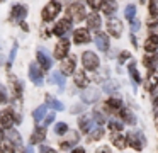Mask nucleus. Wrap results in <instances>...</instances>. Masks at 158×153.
<instances>
[{
	"mask_svg": "<svg viewBox=\"0 0 158 153\" xmlns=\"http://www.w3.org/2000/svg\"><path fill=\"white\" fill-rule=\"evenodd\" d=\"M0 122H2L4 128H10V126L15 122V116L12 114L10 111H5L4 114H2V117H0Z\"/></svg>",
	"mask_w": 158,
	"mask_h": 153,
	"instance_id": "nucleus-18",
	"label": "nucleus"
},
{
	"mask_svg": "<svg viewBox=\"0 0 158 153\" xmlns=\"http://www.w3.org/2000/svg\"><path fill=\"white\" fill-rule=\"evenodd\" d=\"M131 29H133V31H138V29H139V20H134V19H133V22H131Z\"/></svg>",
	"mask_w": 158,
	"mask_h": 153,
	"instance_id": "nucleus-44",
	"label": "nucleus"
},
{
	"mask_svg": "<svg viewBox=\"0 0 158 153\" xmlns=\"http://www.w3.org/2000/svg\"><path fill=\"white\" fill-rule=\"evenodd\" d=\"M129 58V53H123V56H121V60H127Z\"/></svg>",
	"mask_w": 158,
	"mask_h": 153,
	"instance_id": "nucleus-50",
	"label": "nucleus"
},
{
	"mask_svg": "<svg viewBox=\"0 0 158 153\" xmlns=\"http://www.w3.org/2000/svg\"><path fill=\"white\" fill-rule=\"evenodd\" d=\"M109 129L112 133H121V131H123V124H121V122H117V121H110L109 122Z\"/></svg>",
	"mask_w": 158,
	"mask_h": 153,
	"instance_id": "nucleus-35",
	"label": "nucleus"
},
{
	"mask_svg": "<svg viewBox=\"0 0 158 153\" xmlns=\"http://www.w3.org/2000/svg\"><path fill=\"white\" fill-rule=\"evenodd\" d=\"M95 44L100 51H107L109 49V36L104 32H97L95 34Z\"/></svg>",
	"mask_w": 158,
	"mask_h": 153,
	"instance_id": "nucleus-11",
	"label": "nucleus"
},
{
	"mask_svg": "<svg viewBox=\"0 0 158 153\" xmlns=\"http://www.w3.org/2000/svg\"><path fill=\"white\" fill-rule=\"evenodd\" d=\"M72 153H85V150H83V148H75Z\"/></svg>",
	"mask_w": 158,
	"mask_h": 153,
	"instance_id": "nucleus-49",
	"label": "nucleus"
},
{
	"mask_svg": "<svg viewBox=\"0 0 158 153\" xmlns=\"http://www.w3.org/2000/svg\"><path fill=\"white\" fill-rule=\"evenodd\" d=\"M68 15L72 17L73 20H82V19H85V15H87L85 7H83L82 3H72V5L68 7Z\"/></svg>",
	"mask_w": 158,
	"mask_h": 153,
	"instance_id": "nucleus-4",
	"label": "nucleus"
},
{
	"mask_svg": "<svg viewBox=\"0 0 158 153\" xmlns=\"http://www.w3.org/2000/svg\"><path fill=\"white\" fill-rule=\"evenodd\" d=\"M99 99V90H83L82 92V100L90 104V102L97 100Z\"/></svg>",
	"mask_w": 158,
	"mask_h": 153,
	"instance_id": "nucleus-19",
	"label": "nucleus"
},
{
	"mask_svg": "<svg viewBox=\"0 0 158 153\" xmlns=\"http://www.w3.org/2000/svg\"><path fill=\"white\" fill-rule=\"evenodd\" d=\"M75 56H68L63 60L61 63V73H66V75H72L75 71Z\"/></svg>",
	"mask_w": 158,
	"mask_h": 153,
	"instance_id": "nucleus-12",
	"label": "nucleus"
},
{
	"mask_svg": "<svg viewBox=\"0 0 158 153\" xmlns=\"http://www.w3.org/2000/svg\"><path fill=\"white\" fill-rule=\"evenodd\" d=\"M89 2V5L92 7V9H100V5H102V0H87Z\"/></svg>",
	"mask_w": 158,
	"mask_h": 153,
	"instance_id": "nucleus-40",
	"label": "nucleus"
},
{
	"mask_svg": "<svg viewBox=\"0 0 158 153\" xmlns=\"http://www.w3.org/2000/svg\"><path fill=\"white\" fill-rule=\"evenodd\" d=\"M110 141H112V145L116 146V148H119V150H123V148H126V138H124L121 133H112L110 134Z\"/></svg>",
	"mask_w": 158,
	"mask_h": 153,
	"instance_id": "nucleus-14",
	"label": "nucleus"
},
{
	"mask_svg": "<svg viewBox=\"0 0 158 153\" xmlns=\"http://www.w3.org/2000/svg\"><path fill=\"white\" fill-rule=\"evenodd\" d=\"M126 145H129L136 151H141L144 148V145H146V139H144L141 131H129L127 133V138H126Z\"/></svg>",
	"mask_w": 158,
	"mask_h": 153,
	"instance_id": "nucleus-1",
	"label": "nucleus"
},
{
	"mask_svg": "<svg viewBox=\"0 0 158 153\" xmlns=\"http://www.w3.org/2000/svg\"><path fill=\"white\" fill-rule=\"evenodd\" d=\"M107 32L114 37H121V34H123V22L119 19H109L107 20Z\"/></svg>",
	"mask_w": 158,
	"mask_h": 153,
	"instance_id": "nucleus-5",
	"label": "nucleus"
},
{
	"mask_svg": "<svg viewBox=\"0 0 158 153\" xmlns=\"http://www.w3.org/2000/svg\"><path fill=\"white\" fill-rule=\"evenodd\" d=\"M60 10H61V5H60V2H56V0H53V2H49L48 5L43 9V20L44 22H48V20H53L56 15L60 14Z\"/></svg>",
	"mask_w": 158,
	"mask_h": 153,
	"instance_id": "nucleus-2",
	"label": "nucleus"
},
{
	"mask_svg": "<svg viewBox=\"0 0 158 153\" xmlns=\"http://www.w3.org/2000/svg\"><path fill=\"white\" fill-rule=\"evenodd\" d=\"M75 83L78 85V87H87V83H89V78L85 77V73L83 71H77L75 73Z\"/></svg>",
	"mask_w": 158,
	"mask_h": 153,
	"instance_id": "nucleus-27",
	"label": "nucleus"
},
{
	"mask_svg": "<svg viewBox=\"0 0 158 153\" xmlns=\"http://www.w3.org/2000/svg\"><path fill=\"white\" fill-rule=\"evenodd\" d=\"M70 29H72V22H70L68 19H61V20H60V22L55 26L53 32H55L56 36H63V34H66Z\"/></svg>",
	"mask_w": 158,
	"mask_h": 153,
	"instance_id": "nucleus-9",
	"label": "nucleus"
},
{
	"mask_svg": "<svg viewBox=\"0 0 158 153\" xmlns=\"http://www.w3.org/2000/svg\"><path fill=\"white\" fill-rule=\"evenodd\" d=\"M53 121H55V114H49L48 117H46V126H48V124H51Z\"/></svg>",
	"mask_w": 158,
	"mask_h": 153,
	"instance_id": "nucleus-46",
	"label": "nucleus"
},
{
	"mask_svg": "<svg viewBox=\"0 0 158 153\" xmlns=\"http://www.w3.org/2000/svg\"><path fill=\"white\" fill-rule=\"evenodd\" d=\"M150 14L151 17H158V0H150Z\"/></svg>",
	"mask_w": 158,
	"mask_h": 153,
	"instance_id": "nucleus-32",
	"label": "nucleus"
},
{
	"mask_svg": "<svg viewBox=\"0 0 158 153\" xmlns=\"http://www.w3.org/2000/svg\"><path fill=\"white\" fill-rule=\"evenodd\" d=\"M7 100V94H5V88H0V102Z\"/></svg>",
	"mask_w": 158,
	"mask_h": 153,
	"instance_id": "nucleus-43",
	"label": "nucleus"
},
{
	"mask_svg": "<svg viewBox=\"0 0 158 153\" xmlns=\"http://www.w3.org/2000/svg\"><path fill=\"white\" fill-rule=\"evenodd\" d=\"M38 61L41 63V66L44 68V70H49V68H51V60H49V56L44 51H38Z\"/></svg>",
	"mask_w": 158,
	"mask_h": 153,
	"instance_id": "nucleus-22",
	"label": "nucleus"
},
{
	"mask_svg": "<svg viewBox=\"0 0 158 153\" xmlns=\"http://www.w3.org/2000/svg\"><path fill=\"white\" fill-rule=\"evenodd\" d=\"M121 104H123V102H121L119 99H109V100L106 102V107L109 109V111H117V112H119L121 109H123V105H121Z\"/></svg>",
	"mask_w": 158,
	"mask_h": 153,
	"instance_id": "nucleus-26",
	"label": "nucleus"
},
{
	"mask_svg": "<svg viewBox=\"0 0 158 153\" xmlns=\"http://www.w3.org/2000/svg\"><path fill=\"white\" fill-rule=\"evenodd\" d=\"M139 2H141V3H144V2H146V0H139Z\"/></svg>",
	"mask_w": 158,
	"mask_h": 153,
	"instance_id": "nucleus-51",
	"label": "nucleus"
},
{
	"mask_svg": "<svg viewBox=\"0 0 158 153\" xmlns=\"http://www.w3.org/2000/svg\"><path fill=\"white\" fill-rule=\"evenodd\" d=\"M0 139H4V126L0 122Z\"/></svg>",
	"mask_w": 158,
	"mask_h": 153,
	"instance_id": "nucleus-48",
	"label": "nucleus"
},
{
	"mask_svg": "<svg viewBox=\"0 0 158 153\" xmlns=\"http://www.w3.org/2000/svg\"><path fill=\"white\" fill-rule=\"evenodd\" d=\"M82 63L83 66H85V70H97V66H99V56H97L95 53H92V51H85V53L82 54Z\"/></svg>",
	"mask_w": 158,
	"mask_h": 153,
	"instance_id": "nucleus-3",
	"label": "nucleus"
},
{
	"mask_svg": "<svg viewBox=\"0 0 158 153\" xmlns=\"http://www.w3.org/2000/svg\"><path fill=\"white\" fill-rule=\"evenodd\" d=\"M44 138H46V128H36L34 133H32V136H31V145L41 143Z\"/></svg>",
	"mask_w": 158,
	"mask_h": 153,
	"instance_id": "nucleus-17",
	"label": "nucleus"
},
{
	"mask_svg": "<svg viewBox=\"0 0 158 153\" xmlns=\"http://www.w3.org/2000/svg\"><path fill=\"white\" fill-rule=\"evenodd\" d=\"M119 116L123 117L124 122H127V124H134V122H136V117H134L133 112L127 111V109H121V111H119Z\"/></svg>",
	"mask_w": 158,
	"mask_h": 153,
	"instance_id": "nucleus-25",
	"label": "nucleus"
},
{
	"mask_svg": "<svg viewBox=\"0 0 158 153\" xmlns=\"http://www.w3.org/2000/svg\"><path fill=\"white\" fill-rule=\"evenodd\" d=\"M104 136V129L102 128H95L92 133H90V139H100Z\"/></svg>",
	"mask_w": 158,
	"mask_h": 153,
	"instance_id": "nucleus-37",
	"label": "nucleus"
},
{
	"mask_svg": "<svg viewBox=\"0 0 158 153\" xmlns=\"http://www.w3.org/2000/svg\"><path fill=\"white\" fill-rule=\"evenodd\" d=\"M66 131H68V126H66L65 122H58V124L55 126V133H56L58 136H60V134H65Z\"/></svg>",
	"mask_w": 158,
	"mask_h": 153,
	"instance_id": "nucleus-33",
	"label": "nucleus"
},
{
	"mask_svg": "<svg viewBox=\"0 0 158 153\" xmlns=\"http://www.w3.org/2000/svg\"><path fill=\"white\" fill-rule=\"evenodd\" d=\"M39 153H56L53 148H49V146H41V151Z\"/></svg>",
	"mask_w": 158,
	"mask_h": 153,
	"instance_id": "nucleus-42",
	"label": "nucleus"
},
{
	"mask_svg": "<svg viewBox=\"0 0 158 153\" xmlns=\"http://www.w3.org/2000/svg\"><path fill=\"white\" fill-rule=\"evenodd\" d=\"M46 105H49V107L55 109V111H63V109H65V105L60 100H56L55 97H51V95H46Z\"/></svg>",
	"mask_w": 158,
	"mask_h": 153,
	"instance_id": "nucleus-24",
	"label": "nucleus"
},
{
	"mask_svg": "<svg viewBox=\"0 0 158 153\" xmlns=\"http://www.w3.org/2000/svg\"><path fill=\"white\" fill-rule=\"evenodd\" d=\"M143 65H144V66H146V70L153 71L155 68L158 66V54H156V53L146 54V56L143 58Z\"/></svg>",
	"mask_w": 158,
	"mask_h": 153,
	"instance_id": "nucleus-13",
	"label": "nucleus"
},
{
	"mask_svg": "<svg viewBox=\"0 0 158 153\" xmlns=\"http://www.w3.org/2000/svg\"><path fill=\"white\" fill-rule=\"evenodd\" d=\"M134 14H136V7H134V5H127L126 10H124V15H126V19L133 20V19H134Z\"/></svg>",
	"mask_w": 158,
	"mask_h": 153,
	"instance_id": "nucleus-31",
	"label": "nucleus"
},
{
	"mask_svg": "<svg viewBox=\"0 0 158 153\" xmlns=\"http://www.w3.org/2000/svg\"><path fill=\"white\" fill-rule=\"evenodd\" d=\"M29 77H31V80L34 82L36 85L43 83V73H41V70H39V66L36 63H32L31 66H29Z\"/></svg>",
	"mask_w": 158,
	"mask_h": 153,
	"instance_id": "nucleus-10",
	"label": "nucleus"
},
{
	"mask_svg": "<svg viewBox=\"0 0 158 153\" xmlns=\"http://www.w3.org/2000/svg\"><path fill=\"white\" fill-rule=\"evenodd\" d=\"M150 92H151V99H153V100H156V99H158V83L155 85Z\"/></svg>",
	"mask_w": 158,
	"mask_h": 153,
	"instance_id": "nucleus-41",
	"label": "nucleus"
},
{
	"mask_svg": "<svg viewBox=\"0 0 158 153\" xmlns=\"http://www.w3.org/2000/svg\"><path fill=\"white\" fill-rule=\"evenodd\" d=\"M78 124H80V129H82L83 133L92 131V119L87 117V116H82V117L78 119Z\"/></svg>",
	"mask_w": 158,
	"mask_h": 153,
	"instance_id": "nucleus-21",
	"label": "nucleus"
},
{
	"mask_svg": "<svg viewBox=\"0 0 158 153\" xmlns=\"http://www.w3.org/2000/svg\"><path fill=\"white\" fill-rule=\"evenodd\" d=\"M148 27L153 31V34H156L158 32V17H151V19L148 20Z\"/></svg>",
	"mask_w": 158,
	"mask_h": 153,
	"instance_id": "nucleus-34",
	"label": "nucleus"
},
{
	"mask_svg": "<svg viewBox=\"0 0 158 153\" xmlns=\"http://www.w3.org/2000/svg\"><path fill=\"white\" fill-rule=\"evenodd\" d=\"M5 138H7L9 141H10V145H14V146H21V145H22L21 134H19L17 131H14V129H10V131L5 133Z\"/></svg>",
	"mask_w": 158,
	"mask_h": 153,
	"instance_id": "nucleus-16",
	"label": "nucleus"
},
{
	"mask_svg": "<svg viewBox=\"0 0 158 153\" xmlns=\"http://www.w3.org/2000/svg\"><path fill=\"white\" fill-rule=\"evenodd\" d=\"M51 82L53 83H58L60 87H63V85H65V77H63L61 71H55V73L51 75Z\"/></svg>",
	"mask_w": 158,
	"mask_h": 153,
	"instance_id": "nucleus-29",
	"label": "nucleus"
},
{
	"mask_svg": "<svg viewBox=\"0 0 158 153\" xmlns=\"http://www.w3.org/2000/svg\"><path fill=\"white\" fill-rule=\"evenodd\" d=\"M68 49H70L68 39H61L58 44H56V48H55V56L58 58V60H63V58L68 54Z\"/></svg>",
	"mask_w": 158,
	"mask_h": 153,
	"instance_id": "nucleus-7",
	"label": "nucleus"
},
{
	"mask_svg": "<svg viewBox=\"0 0 158 153\" xmlns=\"http://www.w3.org/2000/svg\"><path fill=\"white\" fill-rule=\"evenodd\" d=\"M144 49H146V54H151L158 49V34H150L144 41Z\"/></svg>",
	"mask_w": 158,
	"mask_h": 153,
	"instance_id": "nucleus-8",
	"label": "nucleus"
},
{
	"mask_svg": "<svg viewBox=\"0 0 158 153\" xmlns=\"http://www.w3.org/2000/svg\"><path fill=\"white\" fill-rule=\"evenodd\" d=\"M94 121H95L97 124H102V122L106 121V117H104V114H102V112L95 111V112H94Z\"/></svg>",
	"mask_w": 158,
	"mask_h": 153,
	"instance_id": "nucleus-39",
	"label": "nucleus"
},
{
	"mask_svg": "<svg viewBox=\"0 0 158 153\" xmlns=\"http://www.w3.org/2000/svg\"><path fill=\"white\" fill-rule=\"evenodd\" d=\"M26 14H27V10H26L24 5H14V9H12V17L15 20H22L26 17Z\"/></svg>",
	"mask_w": 158,
	"mask_h": 153,
	"instance_id": "nucleus-20",
	"label": "nucleus"
},
{
	"mask_svg": "<svg viewBox=\"0 0 158 153\" xmlns=\"http://www.w3.org/2000/svg\"><path fill=\"white\" fill-rule=\"evenodd\" d=\"M92 39L89 34V29H85V27H80V29H77L75 32H73V41H75L77 44H85L89 43V41Z\"/></svg>",
	"mask_w": 158,
	"mask_h": 153,
	"instance_id": "nucleus-6",
	"label": "nucleus"
},
{
	"mask_svg": "<svg viewBox=\"0 0 158 153\" xmlns=\"http://www.w3.org/2000/svg\"><path fill=\"white\" fill-rule=\"evenodd\" d=\"M104 90H106V92L117 90V83H116V82H107V83H104Z\"/></svg>",
	"mask_w": 158,
	"mask_h": 153,
	"instance_id": "nucleus-38",
	"label": "nucleus"
},
{
	"mask_svg": "<svg viewBox=\"0 0 158 153\" xmlns=\"http://www.w3.org/2000/svg\"><path fill=\"white\" fill-rule=\"evenodd\" d=\"M100 9H102V12L106 15H112V14H116V3L112 0H107V2H102Z\"/></svg>",
	"mask_w": 158,
	"mask_h": 153,
	"instance_id": "nucleus-23",
	"label": "nucleus"
},
{
	"mask_svg": "<svg viewBox=\"0 0 158 153\" xmlns=\"http://www.w3.org/2000/svg\"><path fill=\"white\" fill-rule=\"evenodd\" d=\"M32 117H34L36 122H39L43 117H46V107H44V105H41V107L36 109V111L32 112Z\"/></svg>",
	"mask_w": 158,
	"mask_h": 153,
	"instance_id": "nucleus-28",
	"label": "nucleus"
},
{
	"mask_svg": "<svg viewBox=\"0 0 158 153\" xmlns=\"http://www.w3.org/2000/svg\"><path fill=\"white\" fill-rule=\"evenodd\" d=\"M15 49H17V44H14V49H12V53H10V63L14 61V56H15Z\"/></svg>",
	"mask_w": 158,
	"mask_h": 153,
	"instance_id": "nucleus-47",
	"label": "nucleus"
},
{
	"mask_svg": "<svg viewBox=\"0 0 158 153\" xmlns=\"http://www.w3.org/2000/svg\"><path fill=\"white\" fill-rule=\"evenodd\" d=\"M129 73H131V77H133V82L139 83L141 77H139V73H138V68H136V65H134V63H129Z\"/></svg>",
	"mask_w": 158,
	"mask_h": 153,
	"instance_id": "nucleus-30",
	"label": "nucleus"
},
{
	"mask_svg": "<svg viewBox=\"0 0 158 153\" xmlns=\"http://www.w3.org/2000/svg\"><path fill=\"white\" fill-rule=\"evenodd\" d=\"M97 153H110V150L107 148V146H100V148L97 150Z\"/></svg>",
	"mask_w": 158,
	"mask_h": 153,
	"instance_id": "nucleus-45",
	"label": "nucleus"
},
{
	"mask_svg": "<svg viewBox=\"0 0 158 153\" xmlns=\"http://www.w3.org/2000/svg\"><path fill=\"white\" fill-rule=\"evenodd\" d=\"M87 27L89 29H94V31H97L100 27V17H99V14H90V15H87Z\"/></svg>",
	"mask_w": 158,
	"mask_h": 153,
	"instance_id": "nucleus-15",
	"label": "nucleus"
},
{
	"mask_svg": "<svg viewBox=\"0 0 158 153\" xmlns=\"http://www.w3.org/2000/svg\"><path fill=\"white\" fill-rule=\"evenodd\" d=\"M156 83H158V75H156V73H153V75L150 77V80L146 82V90H151V88H153Z\"/></svg>",
	"mask_w": 158,
	"mask_h": 153,
	"instance_id": "nucleus-36",
	"label": "nucleus"
}]
</instances>
